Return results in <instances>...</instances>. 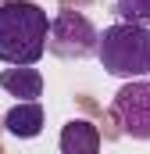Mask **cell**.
<instances>
[{"label": "cell", "mask_w": 150, "mask_h": 154, "mask_svg": "<svg viewBox=\"0 0 150 154\" xmlns=\"http://www.w3.org/2000/svg\"><path fill=\"white\" fill-rule=\"evenodd\" d=\"M50 18L32 0L0 4V61L4 65H36L46 54Z\"/></svg>", "instance_id": "obj_1"}, {"label": "cell", "mask_w": 150, "mask_h": 154, "mask_svg": "<svg viewBox=\"0 0 150 154\" xmlns=\"http://www.w3.org/2000/svg\"><path fill=\"white\" fill-rule=\"evenodd\" d=\"M97 57L118 79L150 75V25H140V22L107 25L97 43Z\"/></svg>", "instance_id": "obj_2"}, {"label": "cell", "mask_w": 150, "mask_h": 154, "mask_svg": "<svg viewBox=\"0 0 150 154\" xmlns=\"http://www.w3.org/2000/svg\"><path fill=\"white\" fill-rule=\"evenodd\" d=\"M97 43L100 32L93 29V22L79 11H61L50 18V39H46V50L64 57V61H82L89 54H97Z\"/></svg>", "instance_id": "obj_3"}, {"label": "cell", "mask_w": 150, "mask_h": 154, "mask_svg": "<svg viewBox=\"0 0 150 154\" xmlns=\"http://www.w3.org/2000/svg\"><path fill=\"white\" fill-rule=\"evenodd\" d=\"M111 115H114V122L122 125L125 136H132V140H150V82L147 79L125 82V86L114 93Z\"/></svg>", "instance_id": "obj_4"}, {"label": "cell", "mask_w": 150, "mask_h": 154, "mask_svg": "<svg viewBox=\"0 0 150 154\" xmlns=\"http://www.w3.org/2000/svg\"><path fill=\"white\" fill-rule=\"evenodd\" d=\"M4 129L18 140H32L43 133V108L39 100H18L7 115H4Z\"/></svg>", "instance_id": "obj_5"}, {"label": "cell", "mask_w": 150, "mask_h": 154, "mask_svg": "<svg viewBox=\"0 0 150 154\" xmlns=\"http://www.w3.org/2000/svg\"><path fill=\"white\" fill-rule=\"evenodd\" d=\"M0 86L11 97H18V100H36L43 93V75L32 65H11V68L0 72Z\"/></svg>", "instance_id": "obj_6"}, {"label": "cell", "mask_w": 150, "mask_h": 154, "mask_svg": "<svg viewBox=\"0 0 150 154\" xmlns=\"http://www.w3.org/2000/svg\"><path fill=\"white\" fill-rule=\"evenodd\" d=\"M61 151L64 154H97L100 151V133L93 122L86 118H72L61 129Z\"/></svg>", "instance_id": "obj_7"}, {"label": "cell", "mask_w": 150, "mask_h": 154, "mask_svg": "<svg viewBox=\"0 0 150 154\" xmlns=\"http://www.w3.org/2000/svg\"><path fill=\"white\" fill-rule=\"evenodd\" d=\"M118 18L122 22H140V25H150V0H118L114 4Z\"/></svg>", "instance_id": "obj_8"}]
</instances>
